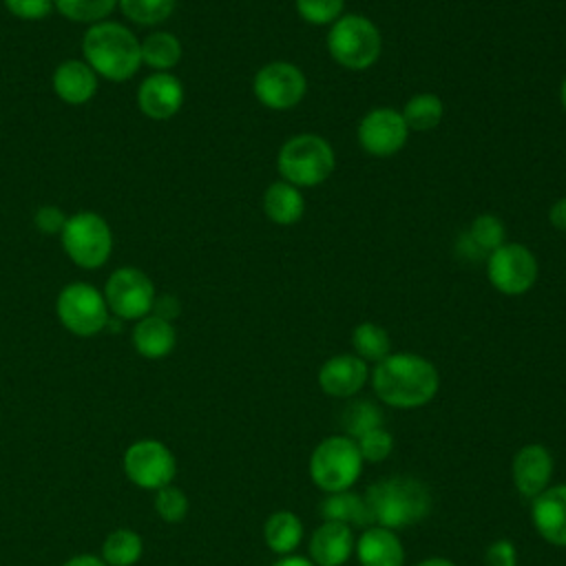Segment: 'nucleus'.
I'll return each instance as SVG.
<instances>
[{
	"instance_id": "cd10ccee",
	"label": "nucleus",
	"mask_w": 566,
	"mask_h": 566,
	"mask_svg": "<svg viewBox=\"0 0 566 566\" xmlns=\"http://www.w3.org/2000/svg\"><path fill=\"white\" fill-rule=\"evenodd\" d=\"M352 345H354L356 356L363 358V360L380 363L382 358H387L391 354V340H389L387 329L376 325V323H371V321L358 323L354 327Z\"/></svg>"
},
{
	"instance_id": "393cba45",
	"label": "nucleus",
	"mask_w": 566,
	"mask_h": 566,
	"mask_svg": "<svg viewBox=\"0 0 566 566\" xmlns=\"http://www.w3.org/2000/svg\"><path fill=\"white\" fill-rule=\"evenodd\" d=\"M263 535H265V544L274 553L290 555L303 539V524L294 513L276 511L268 517Z\"/></svg>"
},
{
	"instance_id": "4be33fe9",
	"label": "nucleus",
	"mask_w": 566,
	"mask_h": 566,
	"mask_svg": "<svg viewBox=\"0 0 566 566\" xmlns=\"http://www.w3.org/2000/svg\"><path fill=\"white\" fill-rule=\"evenodd\" d=\"M263 212L276 226H294L305 214V197L283 179L274 181L263 192Z\"/></svg>"
},
{
	"instance_id": "79ce46f5",
	"label": "nucleus",
	"mask_w": 566,
	"mask_h": 566,
	"mask_svg": "<svg viewBox=\"0 0 566 566\" xmlns=\"http://www.w3.org/2000/svg\"><path fill=\"white\" fill-rule=\"evenodd\" d=\"M62 566H108V564L102 557H97V555L82 553V555H75V557L66 559Z\"/></svg>"
},
{
	"instance_id": "a878e982",
	"label": "nucleus",
	"mask_w": 566,
	"mask_h": 566,
	"mask_svg": "<svg viewBox=\"0 0 566 566\" xmlns=\"http://www.w3.org/2000/svg\"><path fill=\"white\" fill-rule=\"evenodd\" d=\"M400 113H402V119L409 130L427 133V130H433L442 122L444 104L436 93H416L407 99V104Z\"/></svg>"
},
{
	"instance_id": "f3484780",
	"label": "nucleus",
	"mask_w": 566,
	"mask_h": 566,
	"mask_svg": "<svg viewBox=\"0 0 566 566\" xmlns=\"http://www.w3.org/2000/svg\"><path fill=\"white\" fill-rule=\"evenodd\" d=\"M55 95L69 106H82L97 93V73L84 60H64L51 77Z\"/></svg>"
},
{
	"instance_id": "37998d69",
	"label": "nucleus",
	"mask_w": 566,
	"mask_h": 566,
	"mask_svg": "<svg viewBox=\"0 0 566 566\" xmlns=\"http://www.w3.org/2000/svg\"><path fill=\"white\" fill-rule=\"evenodd\" d=\"M274 566H316L312 559L307 557H298V555H285L283 559H279Z\"/></svg>"
},
{
	"instance_id": "f8f14e48",
	"label": "nucleus",
	"mask_w": 566,
	"mask_h": 566,
	"mask_svg": "<svg viewBox=\"0 0 566 566\" xmlns=\"http://www.w3.org/2000/svg\"><path fill=\"white\" fill-rule=\"evenodd\" d=\"M252 93L270 111H287L301 104L307 93L305 73L285 60L263 64L252 80Z\"/></svg>"
},
{
	"instance_id": "a19ab883",
	"label": "nucleus",
	"mask_w": 566,
	"mask_h": 566,
	"mask_svg": "<svg viewBox=\"0 0 566 566\" xmlns=\"http://www.w3.org/2000/svg\"><path fill=\"white\" fill-rule=\"evenodd\" d=\"M548 221L553 228L566 232V197L557 199L548 210Z\"/></svg>"
},
{
	"instance_id": "f257e3e1",
	"label": "nucleus",
	"mask_w": 566,
	"mask_h": 566,
	"mask_svg": "<svg viewBox=\"0 0 566 566\" xmlns=\"http://www.w3.org/2000/svg\"><path fill=\"white\" fill-rule=\"evenodd\" d=\"M376 396L398 409H413L427 405L440 385L438 369L424 356L411 352L389 354L376 363L371 371Z\"/></svg>"
},
{
	"instance_id": "bb28decb",
	"label": "nucleus",
	"mask_w": 566,
	"mask_h": 566,
	"mask_svg": "<svg viewBox=\"0 0 566 566\" xmlns=\"http://www.w3.org/2000/svg\"><path fill=\"white\" fill-rule=\"evenodd\" d=\"M144 555L142 537L130 528H115L102 544V559L108 566H135Z\"/></svg>"
},
{
	"instance_id": "a211bd4d",
	"label": "nucleus",
	"mask_w": 566,
	"mask_h": 566,
	"mask_svg": "<svg viewBox=\"0 0 566 566\" xmlns=\"http://www.w3.org/2000/svg\"><path fill=\"white\" fill-rule=\"evenodd\" d=\"M531 513L537 533L546 542L566 546V484L544 489L537 497H533Z\"/></svg>"
},
{
	"instance_id": "1a4fd4ad",
	"label": "nucleus",
	"mask_w": 566,
	"mask_h": 566,
	"mask_svg": "<svg viewBox=\"0 0 566 566\" xmlns=\"http://www.w3.org/2000/svg\"><path fill=\"white\" fill-rule=\"evenodd\" d=\"M122 467L126 478L146 491H159L172 484L177 475V460L172 451L155 438H142L128 444Z\"/></svg>"
},
{
	"instance_id": "6ab92c4d",
	"label": "nucleus",
	"mask_w": 566,
	"mask_h": 566,
	"mask_svg": "<svg viewBox=\"0 0 566 566\" xmlns=\"http://www.w3.org/2000/svg\"><path fill=\"white\" fill-rule=\"evenodd\" d=\"M354 551L352 528L340 522L325 520L310 539V557L316 566H340Z\"/></svg>"
},
{
	"instance_id": "b1692460",
	"label": "nucleus",
	"mask_w": 566,
	"mask_h": 566,
	"mask_svg": "<svg viewBox=\"0 0 566 566\" xmlns=\"http://www.w3.org/2000/svg\"><path fill=\"white\" fill-rule=\"evenodd\" d=\"M181 42L170 31H153L142 42V64L155 73H168L181 60Z\"/></svg>"
},
{
	"instance_id": "6e6552de",
	"label": "nucleus",
	"mask_w": 566,
	"mask_h": 566,
	"mask_svg": "<svg viewBox=\"0 0 566 566\" xmlns=\"http://www.w3.org/2000/svg\"><path fill=\"white\" fill-rule=\"evenodd\" d=\"M55 312L62 327L82 338L99 334L111 321L104 294L95 285L82 281L69 283L60 290Z\"/></svg>"
},
{
	"instance_id": "9b49d317",
	"label": "nucleus",
	"mask_w": 566,
	"mask_h": 566,
	"mask_svg": "<svg viewBox=\"0 0 566 566\" xmlns=\"http://www.w3.org/2000/svg\"><path fill=\"white\" fill-rule=\"evenodd\" d=\"M537 276L539 263L522 243H502L486 256V279L506 296L526 294L537 283Z\"/></svg>"
},
{
	"instance_id": "2f4dec72",
	"label": "nucleus",
	"mask_w": 566,
	"mask_h": 566,
	"mask_svg": "<svg viewBox=\"0 0 566 566\" xmlns=\"http://www.w3.org/2000/svg\"><path fill=\"white\" fill-rule=\"evenodd\" d=\"M469 239L489 256L495 248H500L502 243H506V228L502 223V219L497 214H491V212H482L478 214L469 230H467Z\"/></svg>"
},
{
	"instance_id": "c03bdc74",
	"label": "nucleus",
	"mask_w": 566,
	"mask_h": 566,
	"mask_svg": "<svg viewBox=\"0 0 566 566\" xmlns=\"http://www.w3.org/2000/svg\"><path fill=\"white\" fill-rule=\"evenodd\" d=\"M416 566H455V564L444 559V557H429V559H424V562H420Z\"/></svg>"
},
{
	"instance_id": "c9c22d12",
	"label": "nucleus",
	"mask_w": 566,
	"mask_h": 566,
	"mask_svg": "<svg viewBox=\"0 0 566 566\" xmlns=\"http://www.w3.org/2000/svg\"><path fill=\"white\" fill-rule=\"evenodd\" d=\"M7 11L20 20H42L53 11V0H2Z\"/></svg>"
},
{
	"instance_id": "ddd939ff",
	"label": "nucleus",
	"mask_w": 566,
	"mask_h": 566,
	"mask_svg": "<svg viewBox=\"0 0 566 566\" xmlns=\"http://www.w3.org/2000/svg\"><path fill=\"white\" fill-rule=\"evenodd\" d=\"M358 146L371 157H391L407 144L409 128L402 113L391 106H378L363 115L356 128Z\"/></svg>"
},
{
	"instance_id": "c756f323",
	"label": "nucleus",
	"mask_w": 566,
	"mask_h": 566,
	"mask_svg": "<svg viewBox=\"0 0 566 566\" xmlns=\"http://www.w3.org/2000/svg\"><path fill=\"white\" fill-rule=\"evenodd\" d=\"M117 7V0H53V9L71 22H104Z\"/></svg>"
},
{
	"instance_id": "412c9836",
	"label": "nucleus",
	"mask_w": 566,
	"mask_h": 566,
	"mask_svg": "<svg viewBox=\"0 0 566 566\" xmlns=\"http://www.w3.org/2000/svg\"><path fill=\"white\" fill-rule=\"evenodd\" d=\"M356 555L363 566H402L405 562L398 535L385 526H369L356 544Z\"/></svg>"
},
{
	"instance_id": "72a5a7b5",
	"label": "nucleus",
	"mask_w": 566,
	"mask_h": 566,
	"mask_svg": "<svg viewBox=\"0 0 566 566\" xmlns=\"http://www.w3.org/2000/svg\"><path fill=\"white\" fill-rule=\"evenodd\" d=\"M153 504H155V513L168 524L181 522L188 513L186 493L179 486H172V484L155 491V502Z\"/></svg>"
},
{
	"instance_id": "5701e85b",
	"label": "nucleus",
	"mask_w": 566,
	"mask_h": 566,
	"mask_svg": "<svg viewBox=\"0 0 566 566\" xmlns=\"http://www.w3.org/2000/svg\"><path fill=\"white\" fill-rule=\"evenodd\" d=\"M321 515L329 522H340L345 526H371L374 517L367 506L365 495L347 491L329 493L321 502Z\"/></svg>"
},
{
	"instance_id": "2eb2a0df",
	"label": "nucleus",
	"mask_w": 566,
	"mask_h": 566,
	"mask_svg": "<svg viewBox=\"0 0 566 566\" xmlns=\"http://www.w3.org/2000/svg\"><path fill=\"white\" fill-rule=\"evenodd\" d=\"M553 455L544 444H526L515 453L513 460V482L520 495L533 500L551 482Z\"/></svg>"
},
{
	"instance_id": "4468645a",
	"label": "nucleus",
	"mask_w": 566,
	"mask_h": 566,
	"mask_svg": "<svg viewBox=\"0 0 566 566\" xmlns=\"http://www.w3.org/2000/svg\"><path fill=\"white\" fill-rule=\"evenodd\" d=\"M184 106V86L172 73H153L137 88V108L155 122L175 117Z\"/></svg>"
},
{
	"instance_id": "c85d7f7f",
	"label": "nucleus",
	"mask_w": 566,
	"mask_h": 566,
	"mask_svg": "<svg viewBox=\"0 0 566 566\" xmlns=\"http://www.w3.org/2000/svg\"><path fill=\"white\" fill-rule=\"evenodd\" d=\"M340 424H343L347 438L356 440V438H360L363 433L382 427V413H380V409H378L371 400L358 398V400H352V402L343 409V413H340Z\"/></svg>"
},
{
	"instance_id": "dca6fc26",
	"label": "nucleus",
	"mask_w": 566,
	"mask_h": 566,
	"mask_svg": "<svg viewBox=\"0 0 566 566\" xmlns=\"http://www.w3.org/2000/svg\"><path fill=\"white\" fill-rule=\"evenodd\" d=\"M367 380V365L356 354H338L323 363L318 385L334 398H349L363 389Z\"/></svg>"
},
{
	"instance_id": "58836bf2",
	"label": "nucleus",
	"mask_w": 566,
	"mask_h": 566,
	"mask_svg": "<svg viewBox=\"0 0 566 566\" xmlns=\"http://www.w3.org/2000/svg\"><path fill=\"white\" fill-rule=\"evenodd\" d=\"M150 314L161 316V318H166V321H170V323H172V318H175V316H179V301H177L175 296H170V294L157 296Z\"/></svg>"
},
{
	"instance_id": "20e7f679",
	"label": "nucleus",
	"mask_w": 566,
	"mask_h": 566,
	"mask_svg": "<svg viewBox=\"0 0 566 566\" xmlns=\"http://www.w3.org/2000/svg\"><path fill=\"white\" fill-rule=\"evenodd\" d=\"M336 166L332 144L314 133L290 137L276 155V168L283 181L296 188H314L323 184Z\"/></svg>"
},
{
	"instance_id": "423d86ee",
	"label": "nucleus",
	"mask_w": 566,
	"mask_h": 566,
	"mask_svg": "<svg viewBox=\"0 0 566 566\" xmlns=\"http://www.w3.org/2000/svg\"><path fill=\"white\" fill-rule=\"evenodd\" d=\"M66 256L84 270L102 268L113 252V232L97 212H75L66 219L60 234Z\"/></svg>"
},
{
	"instance_id": "4c0bfd02",
	"label": "nucleus",
	"mask_w": 566,
	"mask_h": 566,
	"mask_svg": "<svg viewBox=\"0 0 566 566\" xmlns=\"http://www.w3.org/2000/svg\"><path fill=\"white\" fill-rule=\"evenodd\" d=\"M484 562H486V566H515L517 564V553H515L513 542H509V539L493 542L486 548Z\"/></svg>"
},
{
	"instance_id": "f704fd0d",
	"label": "nucleus",
	"mask_w": 566,
	"mask_h": 566,
	"mask_svg": "<svg viewBox=\"0 0 566 566\" xmlns=\"http://www.w3.org/2000/svg\"><path fill=\"white\" fill-rule=\"evenodd\" d=\"M356 447H358L363 460L380 462V460H385L391 453L394 438H391L389 431L378 427V429H371V431L363 433L360 438H356Z\"/></svg>"
},
{
	"instance_id": "aec40b11",
	"label": "nucleus",
	"mask_w": 566,
	"mask_h": 566,
	"mask_svg": "<svg viewBox=\"0 0 566 566\" xmlns=\"http://www.w3.org/2000/svg\"><path fill=\"white\" fill-rule=\"evenodd\" d=\"M177 345V332L170 321L148 314L133 327V347L142 358L159 360L166 358Z\"/></svg>"
},
{
	"instance_id": "7c9ffc66",
	"label": "nucleus",
	"mask_w": 566,
	"mask_h": 566,
	"mask_svg": "<svg viewBox=\"0 0 566 566\" xmlns=\"http://www.w3.org/2000/svg\"><path fill=\"white\" fill-rule=\"evenodd\" d=\"M177 0H117L122 13L142 27H155L170 18Z\"/></svg>"
},
{
	"instance_id": "0eeeda50",
	"label": "nucleus",
	"mask_w": 566,
	"mask_h": 566,
	"mask_svg": "<svg viewBox=\"0 0 566 566\" xmlns=\"http://www.w3.org/2000/svg\"><path fill=\"white\" fill-rule=\"evenodd\" d=\"M363 471V455L356 440L347 436L325 438L312 453L310 475L325 493L347 491Z\"/></svg>"
},
{
	"instance_id": "e433bc0d",
	"label": "nucleus",
	"mask_w": 566,
	"mask_h": 566,
	"mask_svg": "<svg viewBox=\"0 0 566 566\" xmlns=\"http://www.w3.org/2000/svg\"><path fill=\"white\" fill-rule=\"evenodd\" d=\"M66 219L69 217L57 206H40L33 217V223L42 234H62Z\"/></svg>"
},
{
	"instance_id": "9d476101",
	"label": "nucleus",
	"mask_w": 566,
	"mask_h": 566,
	"mask_svg": "<svg viewBox=\"0 0 566 566\" xmlns=\"http://www.w3.org/2000/svg\"><path fill=\"white\" fill-rule=\"evenodd\" d=\"M108 312L119 321H139L153 312L157 292L146 272L137 268H117L104 285Z\"/></svg>"
},
{
	"instance_id": "f03ea898",
	"label": "nucleus",
	"mask_w": 566,
	"mask_h": 566,
	"mask_svg": "<svg viewBox=\"0 0 566 566\" xmlns=\"http://www.w3.org/2000/svg\"><path fill=\"white\" fill-rule=\"evenodd\" d=\"M84 62L108 82H126L142 66V42L119 22H97L82 38Z\"/></svg>"
},
{
	"instance_id": "473e14b6",
	"label": "nucleus",
	"mask_w": 566,
	"mask_h": 566,
	"mask_svg": "<svg viewBox=\"0 0 566 566\" xmlns=\"http://www.w3.org/2000/svg\"><path fill=\"white\" fill-rule=\"evenodd\" d=\"M294 4L298 15L307 24H316V27L334 24L345 9V0H294Z\"/></svg>"
},
{
	"instance_id": "7ed1b4c3",
	"label": "nucleus",
	"mask_w": 566,
	"mask_h": 566,
	"mask_svg": "<svg viewBox=\"0 0 566 566\" xmlns=\"http://www.w3.org/2000/svg\"><path fill=\"white\" fill-rule=\"evenodd\" d=\"M374 524L400 528L420 522L431 511L429 489L416 478H387L365 491Z\"/></svg>"
},
{
	"instance_id": "a18cd8bd",
	"label": "nucleus",
	"mask_w": 566,
	"mask_h": 566,
	"mask_svg": "<svg viewBox=\"0 0 566 566\" xmlns=\"http://www.w3.org/2000/svg\"><path fill=\"white\" fill-rule=\"evenodd\" d=\"M559 99H562V106L566 111V77L562 80V86H559Z\"/></svg>"
},
{
	"instance_id": "39448f33",
	"label": "nucleus",
	"mask_w": 566,
	"mask_h": 566,
	"mask_svg": "<svg viewBox=\"0 0 566 566\" xmlns=\"http://www.w3.org/2000/svg\"><path fill=\"white\" fill-rule=\"evenodd\" d=\"M327 51L336 64L349 71L374 66L382 53L378 27L360 13H343L327 31Z\"/></svg>"
},
{
	"instance_id": "ea45409f",
	"label": "nucleus",
	"mask_w": 566,
	"mask_h": 566,
	"mask_svg": "<svg viewBox=\"0 0 566 566\" xmlns=\"http://www.w3.org/2000/svg\"><path fill=\"white\" fill-rule=\"evenodd\" d=\"M455 250H458V256H462V259H471V261H478V259H482V256H486L471 239H469V234L464 232L460 239H458V243H455Z\"/></svg>"
}]
</instances>
